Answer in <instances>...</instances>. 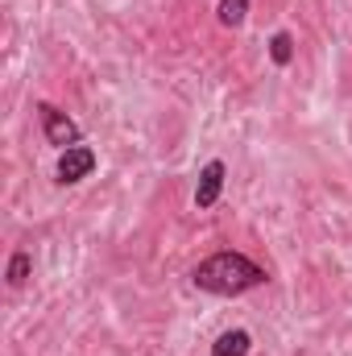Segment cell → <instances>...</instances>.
I'll list each match as a JSON object with an SVG mask.
<instances>
[{
    "label": "cell",
    "instance_id": "6da1fadb",
    "mask_svg": "<svg viewBox=\"0 0 352 356\" xmlns=\"http://www.w3.org/2000/svg\"><path fill=\"white\" fill-rule=\"evenodd\" d=\"M191 282H195L203 294L237 298V294H249V290L265 286L269 273H265L253 257H245V253H237V249H224V253H211L207 261H199L195 273H191Z\"/></svg>",
    "mask_w": 352,
    "mask_h": 356
},
{
    "label": "cell",
    "instance_id": "7a4b0ae2",
    "mask_svg": "<svg viewBox=\"0 0 352 356\" xmlns=\"http://www.w3.org/2000/svg\"><path fill=\"white\" fill-rule=\"evenodd\" d=\"M38 124H42V137L54 145V149H71V145H79L83 141V129L63 112V108H54L50 99H38Z\"/></svg>",
    "mask_w": 352,
    "mask_h": 356
},
{
    "label": "cell",
    "instance_id": "3957f363",
    "mask_svg": "<svg viewBox=\"0 0 352 356\" xmlns=\"http://www.w3.org/2000/svg\"><path fill=\"white\" fill-rule=\"evenodd\" d=\"M224 178H228V166L220 158H211L203 170H199V186H195V207L199 211H211L224 195Z\"/></svg>",
    "mask_w": 352,
    "mask_h": 356
},
{
    "label": "cell",
    "instance_id": "277c9868",
    "mask_svg": "<svg viewBox=\"0 0 352 356\" xmlns=\"http://www.w3.org/2000/svg\"><path fill=\"white\" fill-rule=\"evenodd\" d=\"M95 170V149L91 145H71V149H63L58 154V166H54V175H58V182H83V178Z\"/></svg>",
    "mask_w": 352,
    "mask_h": 356
},
{
    "label": "cell",
    "instance_id": "5b68a950",
    "mask_svg": "<svg viewBox=\"0 0 352 356\" xmlns=\"http://www.w3.org/2000/svg\"><path fill=\"white\" fill-rule=\"evenodd\" d=\"M249 353H253V336L245 327H232L211 344V356H249Z\"/></svg>",
    "mask_w": 352,
    "mask_h": 356
},
{
    "label": "cell",
    "instance_id": "8992f818",
    "mask_svg": "<svg viewBox=\"0 0 352 356\" xmlns=\"http://www.w3.org/2000/svg\"><path fill=\"white\" fill-rule=\"evenodd\" d=\"M216 17H220L224 29H241L245 17H249V0H220L216 4Z\"/></svg>",
    "mask_w": 352,
    "mask_h": 356
},
{
    "label": "cell",
    "instance_id": "52a82bcc",
    "mask_svg": "<svg viewBox=\"0 0 352 356\" xmlns=\"http://www.w3.org/2000/svg\"><path fill=\"white\" fill-rule=\"evenodd\" d=\"M269 58H273L278 67H290V63H294V38H290L286 29H278V33L269 38Z\"/></svg>",
    "mask_w": 352,
    "mask_h": 356
},
{
    "label": "cell",
    "instance_id": "ba28073f",
    "mask_svg": "<svg viewBox=\"0 0 352 356\" xmlns=\"http://www.w3.org/2000/svg\"><path fill=\"white\" fill-rule=\"evenodd\" d=\"M29 269H33V257H29L25 249H17V253L8 257V273H4V277H8V286H13V290H17V286H25V282H29Z\"/></svg>",
    "mask_w": 352,
    "mask_h": 356
}]
</instances>
